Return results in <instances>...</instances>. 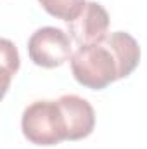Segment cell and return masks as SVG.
I'll return each instance as SVG.
<instances>
[{"mask_svg": "<svg viewBox=\"0 0 147 149\" xmlns=\"http://www.w3.org/2000/svg\"><path fill=\"white\" fill-rule=\"evenodd\" d=\"M61 109L64 113L68 141L87 139L95 128V111L92 104L74 94H66L57 99Z\"/></svg>", "mask_w": 147, "mask_h": 149, "instance_id": "cell-5", "label": "cell"}, {"mask_svg": "<svg viewBox=\"0 0 147 149\" xmlns=\"http://www.w3.org/2000/svg\"><path fill=\"white\" fill-rule=\"evenodd\" d=\"M0 47H2V74H3V94L7 92L9 88V81L14 74L17 73L19 70V52L16 49V45L3 38L0 42Z\"/></svg>", "mask_w": 147, "mask_h": 149, "instance_id": "cell-8", "label": "cell"}, {"mask_svg": "<svg viewBox=\"0 0 147 149\" xmlns=\"http://www.w3.org/2000/svg\"><path fill=\"white\" fill-rule=\"evenodd\" d=\"M69 61L74 80L90 90H102L119 80L116 57L104 40L99 43L80 45Z\"/></svg>", "mask_w": 147, "mask_h": 149, "instance_id": "cell-1", "label": "cell"}, {"mask_svg": "<svg viewBox=\"0 0 147 149\" xmlns=\"http://www.w3.org/2000/svg\"><path fill=\"white\" fill-rule=\"evenodd\" d=\"M104 42L109 45L112 50L116 63H118V70H119V80L126 78L133 73L140 63V45L135 38L126 31H114L109 33L104 38Z\"/></svg>", "mask_w": 147, "mask_h": 149, "instance_id": "cell-6", "label": "cell"}, {"mask_svg": "<svg viewBox=\"0 0 147 149\" xmlns=\"http://www.w3.org/2000/svg\"><path fill=\"white\" fill-rule=\"evenodd\" d=\"M23 135L35 146H57L68 141L66 120L57 101H35L21 118Z\"/></svg>", "mask_w": 147, "mask_h": 149, "instance_id": "cell-2", "label": "cell"}, {"mask_svg": "<svg viewBox=\"0 0 147 149\" xmlns=\"http://www.w3.org/2000/svg\"><path fill=\"white\" fill-rule=\"evenodd\" d=\"M28 56L40 68H59L71 59V37L55 26H43L28 40Z\"/></svg>", "mask_w": 147, "mask_h": 149, "instance_id": "cell-3", "label": "cell"}, {"mask_svg": "<svg viewBox=\"0 0 147 149\" xmlns=\"http://www.w3.org/2000/svg\"><path fill=\"white\" fill-rule=\"evenodd\" d=\"M109 12L99 2H87L81 12L68 23V33L78 45L99 43L107 37Z\"/></svg>", "mask_w": 147, "mask_h": 149, "instance_id": "cell-4", "label": "cell"}, {"mask_svg": "<svg viewBox=\"0 0 147 149\" xmlns=\"http://www.w3.org/2000/svg\"><path fill=\"white\" fill-rule=\"evenodd\" d=\"M38 2L45 9V12L66 23L73 21L87 3V0H38Z\"/></svg>", "mask_w": 147, "mask_h": 149, "instance_id": "cell-7", "label": "cell"}]
</instances>
